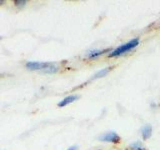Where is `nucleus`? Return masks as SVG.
<instances>
[{
	"instance_id": "obj_1",
	"label": "nucleus",
	"mask_w": 160,
	"mask_h": 150,
	"mask_svg": "<svg viewBox=\"0 0 160 150\" xmlns=\"http://www.w3.org/2000/svg\"><path fill=\"white\" fill-rule=\"evenodd\" d=\"M26 68L30 71H42L44 73H55L59 71V66L53 62H41V61H29L26 63Z\"/></svg>"
},
{
	"instance_id": "obj_2",
	"label": "nucleus",
	"mask_w": 160,
	"mask_h": 150,
	"mask_svg": "<svg viewBox=\"0 0 160 150\" xmlns=\"http://www.w3.org/2000/svg\"><path fill=\"white\" fill-rule=\"evenodd\" d=\"M139 44H140L139 38H132V39H130L129 41L125 42L121 45H119V46H117L116 48L112 49L111 52L108 54V56L111 58L119 57V56H121V55H124L130 51H132V50L136 48Z\"/></svg>"
},
{
	"instance_id": "obj_3",
	"label": "nucleus",
	"mask_w": 160,
	"mask_h": 150,
	"mask_svg": "<svg viewBox=\"0 0 160 150\" xmlns=\"http://www.w3.org/2000/svg\"><path fill=\"white\" fill-rule=\"evenodd\" d=\"M98 140L105 143H111V144H119L121 142V137L120 135L115 131H107L98 136Z\"/></svg>"
},
{
	"instance_id": "obj_4",
	"label": "nucleus",
	"mask_w": 160,
	"mask_h": 150,
	"mask_svg": "<svg viewBox=\"0 0 160 150\" xmlns=\"http://www.w3.org/2000/svg\"><path fill=\"white\" fill-rule=\"evenodd\" d=\"M111 50L112 49H110V48H108V49H91V50H89V51H87L86 58L89 60H95L99 57H101L102 55L106 54V53L109 54L111 52Z\"/></svg>"
},
{
	"instance_id": "obj_5",
	"label": "nucleus",
	"mask_w": 160,
	"mask_h": 150,
	"mask_svg": "<svg viewBox=\"0 0 160 150\" xmlns=\"http://www.w3.org/2000/svg\"><path fill=\"white\" fill-rule=\"evenodd\" d=\"M153 133V128L151 126V124H144L143 126L140 129V134L143 140H148L152 137Z\"/></svg>"
},
{
	"instance_id": "obj_6",
	"label": "nucleus",
	"mask_w": 160,
	"mask_h": 150,
	"mask_svg": "<svg viewBox=\"0 0 160 150\" xmlns=\"http://www.w3.org/2000/svg\"><path fill=\"white\" fill-rule=\"evenodd\" d=\"M78 98H79V95H77V94L68 95V96L64 97L63 99L60 100V101L58 102V106H59V107H65V106H67V105H69V104H71V103L75 102Z\"/></svg>"
},
{
	"instance_id": "obj_7",
	"label": "nucleus",
	"mask_w": 160,
	"mask_h": 150,
	"mask_svg": "<svg viewBox=\"0 0 160 150\" xmlns=\"http://www.w3.org/2000/svg\"><path fill=\"white\" fill-rule=\"evenodd\" d=\"M112 68H113L112 66H109V67H105V68L100 69L98 72H96L93 75V77L91 78V80H96V79H100V78L105 77L107 74H109V72L111 71Z\"/></svg>"
},
{
	"instance_id": "obj_8",
	"label": "nucleus",
	"mask_w": 160,
	"mask_h": 150,
	"mask_svg": "<svg viewBox=\"0 0 160 150\" xmlns=\"http://www.w3.org/2000/svg\"><path fill=\"white\" fill-rule=\"evenodd\" d=\"M130 149H132V150H146V148H145V146L142 144L141 141H135L133 142L132 144H130V146H129Z\"/></svg>"
},
{
	"instance_id": "obj_9",
	"label": "nucleus",
	"mask_w": 160,
	"mask_h": 150,
	"mask_svg": "<svg viewBox=\"0 0 160 150\" xmlns=\"http://www.w3.org/2000/svg\"><path fill=\"white\" fill-rule=\"evenodd\" d=\"M27 3V1H25V0H15L14 1V4L16 5L17 7H23L25 6Z\"/></svg>"
},
{
	"instance_id": "obj_10",
	"label": "nucleus",
	"mask_w": 160,
	"mask_h": 150,
	"mask_svg": "<svg viewBox=\"0 0 160 150\" xmlns=\"http://www.w3.org/2000/svg\"><path fill=\"white\" fill-rule=\"evenodd\" d=\"M66 150H77V146H71V147L67 148Z\"/></svg>"
},
{
	"instance_id": "obj_11",
	"label": "nucleus",
	"mask_w": 160,
	"mask_h": 150,
	"mask_svg": "<svg viewBox=\"0 0 160 150\" xmlns=\"http://www.w3.org/2000/svg\"><path fill=\"white\" fill-rule=\"evenodd\" d=\"M3 3H4L3 0H0V4H3Z\"/></svg>"
},
{
	"instance_id": "obj_12",
	"label": "nucleus",
	"mask_w": 160,
	"mask_h": 150,
	"mask_svg": "<svg viewBox=\"0 0 160 150\" xmlns=\"http://www.w3.org/2000/svg\"><path fill=\"white\" fill-rule=\"evenodd\" d=\"M124 150H132V149H130V148H129V147H128V148H125V149H124Z\"/></svg>"
},
{
	"instance_id": "obj_13",
	"label": "nucleus",
	"mask_w": 160,
	"mask_h": 150,
	"mask_svg": "<svg viewBox=\"0 0 160 150\" xmlns=\"http://www.w3.org/2000/svg\"><path fill=\"white\" fill-rule=\"evenodd\" d=\"M1 39H2V37H1V36H0V40H1Z\"/></svg>"
}]
</instances>
